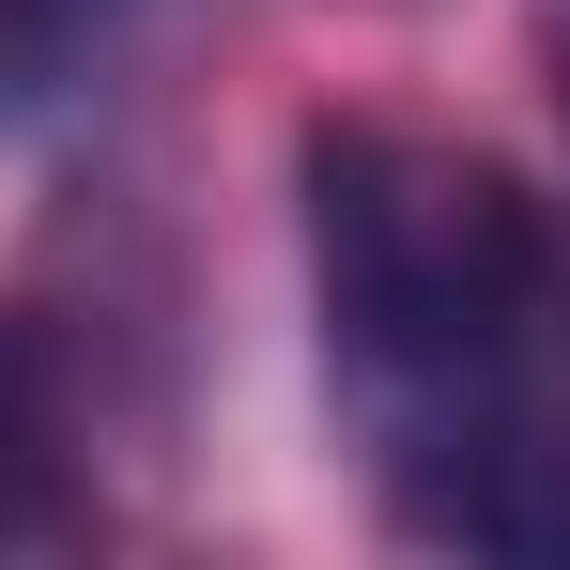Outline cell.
Listing matches in <instances>:
<instances>
[{"mask_svg": "<svg viewBox=\"0 0 570 570\" xmlns=\"http://www.w3.org/2000/svg\"><path fill=\"white\" fill-rule=\"evenodd\" d=\"M308 278L385 448L570 416V232L509 155L432 124H308Z\"/></svg>", "mask_w": 570, "mask_h": 570, "instance_id": "cell-1", "label": "cell"}, {"mask_svg": "<svg viewBox=\"0 0 570 570\" xmlns=\"http://www.w3.org/2000/svg\"><path fill=\"white\" fill-rule=\"evenodd\" d=\"M385 493L416 540L448 556H570V416H478V432H416L385 448Z\"/></svg>", "mask_w": 570, "mask_h": 570, "instance_id": "cell-2", "label": "cell"}, {"mask_svg": "<svg viewBox=\"0 0 570 570\" xmlns=\"http://www.w3.org/2000/svg\"><path fill=\"white\" fill-rule=\"evenodd\" d=\"M62 540V416H47V355L31 324H0V556Z\"/></svg>", "mask_w": 570, "mask_h": 570, "instance_id": "cell-3", "label": "cell"}, {"mask_svg": "<svg viewBox=\"0 0 570 570\" xmlns=\"http://www.w3.org/2000/svg\"><path fill=\"white\" fill-rule=\"evenodd\" d=\"M62 62H78V0H0V139L62 94Z\"/></svg>", "mask_w": 570, "mask_h": 570, "instance_id": "cell-4", "label": "cell"}]
</instances>
